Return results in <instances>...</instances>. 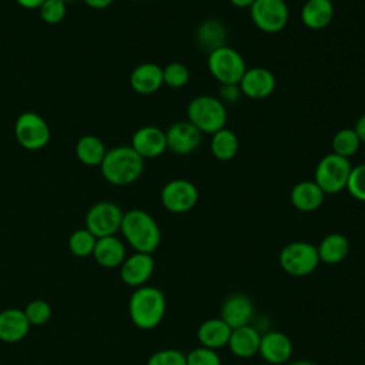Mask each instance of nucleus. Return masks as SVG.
I'll return each instance as SVG.
<instances>
[{"label": "nucleus", "mask_w": 365, "mask_h": 365, "mask_svg": "<svg viewBox=\"0 0 365 365\" xmlns=\"http://www.w3.org/2000/svg\"><path fill=\"white\" fill-rule=\"evenodd\" d=\"M120 231L135 252L153 254L161 242V230L157 221L141 208H133L124 212Z\"/></svg>", "instance_id": "f257e3e1"}, {"label": "nucleus", "mask_w": 365, "mask_h": 365, "mask_svg": "<svg viewBox=\"0 0 365 365\" xmlns=\"http://www.w3.org/2000/svg\"><path fill=\"white\" fill-rule=\"evenodd\" d=\"M103 178L113 185L135 182L144 173V158L131 145H118L107 150L100 164Z\"/></svg>", "instance_id": "f03ea898"}, {"label": "nucleus", "mask_w": 365, "mask_h": 365, "mask_svg": "<svg viewBox=\"0 0 365 365\" xmlns=\"http://www.w3.org/2000/svg\"><path fill=\"white\" fill-rule=\"evenodd\" d=\"M164 294L150 285H143L134 289L128 301V314L135 327L140 329L155 328L165 315Z\"/></svg>", "instance_id": "7ed1b4c3"}, {"label": "nucleus", "mask_w": 365, "mask_h": 365, "mask_svg": "<svg viewBox=\"0 0 365 365\" xmlns=\"http://www.w3.org/2000/svg\"><path fill=\"white\" fill-rule=\"evenodd\" d=\"M228 113L225 104L215 96H195L187 104V120L202 134H214L227 127Z\"/></svg>", "instance_id": "20e7f679"}, {"label": "nucleus", "mask_w": 365, "mask_h": 365, "mask_svg": "<svg viewBox=\"0 0 365 365\" xmlns=\"http://www.w3.org/2000/svg\"><path fill=\"white\" fill-rule=\"evenodd\" d=\"M351 170L352 164L349 158L329 153L318 161L314 173V181L325 195L338 194L346 188Z\"/></svg>", "instance_id": "39448f33"}, {"label": "nucleus", "mask_w": 365, "mask_h": 365, "mask_svg": "<svg viewBox=\"0 0 365 365\" xmlns=\"http://www.w3.org/2000/svg\"><path fill=\"white\" fill-rule=\"evenodd\" d=\"M207 67L220 84H238L248 68L241 53L230 46L208 53Z\"/></svg>", "instance_id": "423d86ee"}, {"label": "nucleus", "mask_w": 365, "mask_h": 365, "mask_svg": "<svg viewBox=\"0 0 365 365\" xmlns=\"http://www.w3.org/2000/svg\"><path fill=\"white\" fill-rule=\"evenodd\" d=\"M319 262L317 245L308 241H292L279 252L281 268L292 277H307L312 274Z\"/></svg>", "instance_id": "0eeeda50"}, {"label": "nucleus", "mask_w": 365, "mask_h": 365, "mask_svg": "<svg viewBox=\"0 0 365 365\" xmlns=\"http://www.w3.org/2000/svg\"><path fill=\"white\" fill-rule=\"evenodd\" d=\"M14 137L23 148L37 151L48 144L51 131L47 121L40 114L24 111L14 123Z\"/></svg>", "instance_id": "6e6552de"}, {"label": "nucleus", "mask_w": 365, "mask_h": 365, "mask_svg": "<svg viewBox=\"0 0 365 365\" xmlns=\"http://www.w3.org/2000/svg\"><path fill=\"white\" fill-rule=\"evenodd\" d=\"M248 10L254 26L267 34L279 33L289 20L285 0H255Z\"/></svg>", "instance_id": "1a4fd4ad"}, {"label": "nucleus", "mask_w": 365, "mask_h": 365, "mask_svg": "<svg viewBox=\"0 0 365 365\" xmlns=\"http://www.w3.org/2000/svg\"><path fill=\"white\" fill-rule=\"evenodd\" d=\"M124 211L113 201H98L86 214V228L96 237L115 235L121 228Z\"/></svg>", "instance_id": "9d476101"}, {"label": "nucleus", "mask_w": 365, "mask_h": 365, "mask_svg": "<svg viewBox=\"0 0 365 365\" xmlns=\"http://www.w3.org/2000/svg\"><path fill=\"white\" fill-rule=\"evenodd\" d=\"M200 192L194 182L185 178H175L164 184L160 192L163 207L173 214H184L195 207Z\"/></svg>", "instance_id": "9b49d317"}, {"label": "nucleus", "mask_w": 365, "mask_h": 365, "mask_svg": "<svg viewBox=\"0 0 365 365\" xmlns=\"http://www.w3.org/2000/svg\"><path fill=\"white\" fill-rule=\"evenodd\" d=\"M167 150L177 155L194 153L202 143V133L188 120L175 121L165 131Z\"/></svg>", "instance_id": "f8f14e48"}, {"label": "nucleus", "mask_w": 365, "mask_h": 365, "mask_svg": "<svg viewBox=\"0 0 365 365\" xmlns=\"http://www.w3.org/2000/svg\"><path fill=\"white\" fill-rule=\"evenodd\" d=\"M238 86L242 96L251 100H264L274 93L277 78L274 73L265 67H251L247 68Z\"/></svg>", "instance_id": "ddd939ff"}, {"label": "nucleus", "mask_w": 365, "mask_h": 365, "mask_svg": "<svg viewBox=\"0 0 365 365\" xmlns=\"http://www.w3.org/2000/svg\"><path fill=\"white\" fill-rule=\"evenodd\" d=\"M130 145L144 160L157 158L167 150L165 131L155 125H143L134 131Z\"/></svg>", "instance_id": "4468645a"}, {"label": "nucleus", "mask_w": 365, "mask_h": 365, "mask_svg": "<svg viewBox=\"0 0 365 365\" xmlns=\"http://www.w3.org/2000/svg\"><path fill=\"white\" fill-rule=\"evenodd\" d=\"M154 272V258L153 254L134 252L125 257L124 262L120 265L121 281L133 288L143 287L148 282Z\"/></svg>", "instance_id": "2eb2a0df"}, {"label": "nucleus", "mask_w": 365, "mask_h": 365, "mask_svg": "<svg viewBox=\"0 0 365 365\" xmlns=\"http://www.w3.org/2000/svg\"><path fill=\"white\" fill-rule=\"evenodd\" d=\"M252 317H254V302L248 295L241 292H235L227 297L220 309V318L231 329L250 325Z\"/></svg>", "instance_id": "dca6fc26"}, {"label": "nucleus", "mask_w": 365, "mask_h": 365, "mask_svg": "<svg viewBox=\"0 0 365 365\" xmlns=\"http://www.w3.org/2000/svg\"><path fill=\"white\" fill-rule=\"evenodd\" d=\"M294 346L291 338L281 331H268L261 335L258 354L272 365H282L291 359Z\"/></svg>", "instance_id": "f3484780"}, {"label": "nucleus", "mask_w": 365, "mask_h": 365, "mask_svg": "<svg viewBox=\"0 0 365 365\" xmlns=\"http://www.w3.org/2000/svg\"><path fill=\"white\" fill-rule=\"evenodd\" d=\"M131 88L143 96L158 91L163 86V67L155 63H141L130 74Z\"/></svg>", "instance_id": "a211bd4d"}, {"label": "nucleus", "mask_w": 365, "mask_h": 365, "mask_svg": "<svg viewBox=\"0 0 365 365\" xmlns=\"http://www.w3.org/2000/svg\"><path fill=\"white\" fill-rule=\"evenodd\" d=\"M30 322L20 308H6L0 311V341L19 342L29 334Z\"/></svg>", "instance_id": "6ab92c4d"}, {"label": "nucleus", "mask_w": 365, "mask_h": 365, "mask_svg": "<svg viewBox=\"0 0 365 365\" xmlns=\"http://www.w3.org/2000/svg\"><path fill=\"white\" fill-rule=\"evenodd\" d=\"M289 200L298 211L312 212L322 205L325 194L314 180H304L291 188Z\"/></svg>", "instance_id": "aec40b11"}, {"label": "nucleus", "mask_w": 365, "mask_h": 365, "mask_svg": "<svg viewBox=\"0 0 365 365\" xmlns=\"http://www.w3.org/2000/svg\"><path fill=\"white\" fill-rule=\"evenodd\" d=\"M197 46L205 53H211L222 46H227L228 31L222 21L217 19H207L198 24L194 34Z\"/></svg>", "instance_id": "412c9836"}, {"label": "nucleus", "mask_w": 365, "mask_h": 365, "mask_svg": "<svg viewBox=\"0 0 365 365\" xmlns=\"http://www.w3.org/2000/svg\"><path fill=\"white\" fill-rule=\"evenodd\" d=\"M93 257L98 265L104 268H117L125 259V245L115 235L97 238Z\"/></svg>", "instance_id": "4be33fe9"}, {"label": "nucleus", "mask_w": 365, "mask_h": 365, "mask_svg": "<svg viewBox=\"0 0 365 365\" xmlns=\"http://www.w3.org/2000/svg\"><path fill=\"white\" fill-rule=\"evenodd\" d=\"M334 14L332 0H307L301 9V21L311 30H322L329 26Z\"/></svg>", "instance_id": "5701e85b"}, {"label": "nucleus", "mask_w": 365, "mask_h": 365, "mask_svg": "<svg viewBox=\"0 0 365 365\" xmlns=\"http://www.w3.org/2000/svg\"><path fill=\"white\" fill-rule=\"evenodd\" d=\"M261 334L251 325H244L231 331L228 339L230 351L238 358H251L258 354Z\"/></svg>", "instance_id": "b1692460"}, {"label": "nucleus", "mask_w": 365, "mask_h": 365, "mask_svg": "<svg viewBox=\"0 0 365 365\" xmlns=\"http://www.w3.org/2000/svg\"><path fill=\"white\" fill-rule=\"evenodd\" d=\"M231 328L221 318L205 319L197 329V338L201 346L218 349L228 345Z\"/></svg>", "instance_id": "393cba45"}, {"label": "nucleus", "mask_w": 365, "mask_h": 365, "mask_svg": "<svg viewBox=\"0 0 365 365\" xmlns=\"http://www.w3.org/2000/svg\"><path fill=\"white\" fill-rule=\"evenodd\" d=\"M317 250L321 262L335 265L348 257L349 241L344 234L332 232L321 240V242L317 245Z\"/></svg>", "instance_id": "a878e982"}, {"label": "nucleus", "mask_w": 365, "mask_h": 365, "mask_svg": "<svg viewBox=\"0 0 365 365\" xmlns=\"http://www.w3.org/2000/svg\"><path fill=\"white\" fill-rule=\"evenodd\" d=\"M106 153H107V148L103 140L91 134L80 137L74 147V154L77 160L87 167L100 165Z\"/></svg>", "instance_id": "bb28decb"}, {"label": "nucleus", "mask_w": 365, "mask_h": 365, "mask_svg": "<svg viewBox=\"0 0 365 365\" xmlns=\"http://www.w3.org/2000/svg\"><path fill=\"white\" fill-rule=\"evenodd\" d=\"M240 148V141L237 134L228 128L224 127L214 134H211V143H210V150L211 154L220 160V161H230L232 160Z\"/></svg>", "instance_id": "cd10ccee"}, {"label": "nucleus", "mask_w": 365, "mask_h": 365, "mask_svg": "<svg viewBox=\"0 0 365 365\" xmlns=\"http://www.w3.org/2000/svg\"><path fill=\"white\" fill-rule=\"evenodd\" d=\"M331 145L332 153L345 158H351L359 150L361 141L354 128H341L334 134Z\"/></svg>", "instance_id": "c85d7f7f"}, {"label": "nucleus", "mask_w": 365, "mask_h": 365, "mask_svg": "<svg viewBox=\"0 0 365 365\" xmlns=\"http://www.w3.org/2000/svg\"><path fill=\"white\" fill-rule=\"evenodd\" d=\"M97 238L84 227L71 232L68 238V250L73 255L84 258L93 255Z\"/></svg>", "instance_id": "c756f323"}, {"label": "nucleus", "mask_w": 365, "mask_h": 365, "mask_svg": "<svg viewBox=\"0 0 365 365\" xmlns=\"http://www.w3.org/2000/svg\"><path fill=\"white\" fill-rule=\"evenodd\" d=\"M190 68L180 61H171L163 67V81L170 88H182L190 81Z\"/></svg>", "instance_id": "7c9ffc66"}, {"label": "nucleus", "mask_w": 365, "mask_h": 365, "mask_svg": "<svg viewBox=\"0 0 365 365\" xmlns=\"http://www.w3.org/2000/svg\"><path fill=\"white\" fill-rule=\"evenodd\" d=\"M30 325H44L51 317V307L44 299H33L23 309Z\"/></svg>", "instance_id": "2f4dec72"}, {"label": "nucleus", "mask_w": 365, "mask_h": 365, "mask_svg": "<svg viewBox=\"0 0 365 365\" xmlns=\"http://www.w3.org/2000/svg\"><path fill=\"white\" fill-rule=\"evenodd\" d=\"M345 190L352 198L365 202V163L352 167Z\"/></svg>", "instance_id": "473e14b6"}, {"label": "nucleus", "mask_w": 365, "mask_h": 365, "mask_svg": "<svg viewBox=\"0 0 365 365\" xmlns=\"http://www.w3.org/2000/svg\"><path fill=\"white\" fill-rule=\"evenodd\" d=\"M41 20L47 24H57L64 20L67 14V4L60 0H44L38 9Z\"/></svg>", "instance_id": "72a5a7b5"}, {"label": "nucleus", "mask_w": 365, "mask_h": 365, "mask_svg": "<svg viewBox=\"0 0 365 365\" xmlns=\"http://www.w3.org/2000/svg\"><path fill=\"white\" fill-rule=\"evenodd\" d=\"M187 365H221V358L215 349L207 346H197L185 354Z\"/></svg>", "instance_id": "f704fd0d"}, {"label": "nucleus", "mask_w": 365, "mask_h": 365, "mask_svg": "<svg viewBox=\"0 0 365 365\" xmlns=\"http://www.w3.org/2000/svg\"><path fill=\"white\" fill-rule=\"evenodd\" d=\"M147 365H187V359L184 352L168 348L154 352L148 358Z\"/></svg>", "instance_id": "c9c22d12"}, {"label": "nucleus", "mask_w": 365, "mask_h": 365, "mask_svg": "<svg viewBox=\"0 0 365 365\" xmlns=\"http://www.w3.org/2000/svg\"><path fill=\"white\" fill-rule=\"evenodd\" d=\"M217 97L224 104H237L242 97V91L238 84H220Z\"/></svg>", "instance_id": "e433bc0d"}, {"label": "nucleus", "mask_w": 365, "mask_h": 365, "mask_svg": "<svg viewBox=\"0 0 365 365\" xmlns=\"http://www.w3.org/2000/svg\"><path fill=\"white\" fill-rule=\"evenodd\" d=\"M354 130H355L361 144H365V113L358 117V120H356V123L354 125Z\"/></svg>", "instance_id": "4c0bfd02"}, {"label": "nucleus", "mask_w": 365, "mask_h": 365, "mask_svg": "<svg viewBox=\"0 0 365 365\" xmlns=\"http://www.w3.org/2000/svg\"><path fill=\"white\" fill-rule=\"evenodd\" d=\"M20 7L27 10H38L40 6L44 3V0H14Z\"/></svg>", "instance_id": "58836bf2"}, {"label": "nucleus", "mask_w": 365, "mask_h": 365, "mask_svg": "<svg viewBox=\"0 0 365 365\" xmlns=\"http://www.w3.org/2000/svg\"><path fill=\"white\" fill-rule=\"evenodd\" d=\"M88 7L96 9V10H103L107 9L108 6L113 4L114 0H83Z\"/></svg>", "instance_id": "ea45409f"}, {"label": "nucleus", "mask_w": 365, "mask_h": 365, "mask_svg": "<svg viewBox=\"0 0 365 365\" xmlns=\"http://www.w3.org/2000/svg\"><path fill=\"white\" fill-rule=\"evenodd\" d=\"M237 9H250L255 0H228Z\"/></svg>", "instance_id": "a19ab883"}, {"label": "nucleus", "mask_w": 365, "mask_h": 365, "mask_svg": "<svg viewBox=\"0 0 365 365\" xmlns=\"http://www.w3.org/2000/svg\"><path fill=\"white\" fill-rule=\"evenodd\" d=\"M285 365H315L314 362L311 361H307V359H301V361H294V362H287Z\"/></svg>", "instance_id": "79ce46f5"}, {"label": "nucleus", "mask_w": 365, "mask_h": 365, "mask_svg": "<svg viewBox=\"0 0 365 365\" xmlns=\"http://www.w3.org/2000/svg\"><path fill=\"white\" fill-rule=\"evenodd\" d=\"M60 1H63V3L67 4V3H71V1H74V0H60Z\"/></svg>", "instance_id": "37998d69"}]
</instances>
